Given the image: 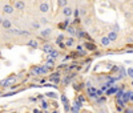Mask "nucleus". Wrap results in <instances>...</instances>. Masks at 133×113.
<instances>
[{"instance_id": "nucleus-22", "label": "nucleus", "mask_w": 133, "mask_h": 113, "mask_svg": "<svg viewBox=\"0 0 133 113\" xmlns=\"http://www.w3.org/2000/svg\"><path fill=\"white\" fill-rule=\"evenodd\" d=\"M79 11H80V12H79V14H80L81 16H85V15H87V11H85L84 8H81V9H79Z\"/></svg>"}, {"instance_id": "nucleus-6", "label": "nucleus", "mask_w": 133, "mask_h": 113, "mask_svg": "<svg viewBox=\"0 0 133 113\" xmlns=\"http://www.w3.org/2000/svg\"><path fill=\"white\" fill-rule=\"evenodd\" d=\"M39 11H40L41 14H47L48 11H49V4H48L47 2L40 3V5H39Z\"/></svg>"}, {"instance_id": "nucleus-20", "label": "nucleus", "mask_w": 133, "mask_h": 113, "mask_svg": "<svg viewBox=\"0 0 133 113\" xmlns=\"http://www.w3.org/2000/svg\"><path fill=\"white\" fill-rule=\"evenodd\" d=\"M47 96H48V97H51V98H56V97H57V95H56V93H53V92L47 93Z\"/></svg>"}, {"instance_id": "nucleus-4", "label": "nucleus", "mask_w": 133, "mask_h": 113, "mask_svg": "<svg viewBox=\"0 0 133 113\" xmlns=\"http://www.w3.org/2000/svg\"><path fill=\"white\" fill-rule=\"evenodd\" d=\"M52 32H53L52 28H44V29L40 32V37H43V39H48V37L52 35Z\"/></svg>"}, {"instance_id": "nucleus-12", "label": "nucleus", "mask_w": 133, "mask_h": 113, "mask_svg": "<svg viewBox=\"0 0 133 113\" xmlns=\"http://www.w3.org/2000/svg\"><path fill=\"white\" fill-rule=\"evenodd\" d=\"M28 45H29V47H32L33 49H36V48L39 47V44H37V40H35V39H31V40L28 41Z\"/></svg>"}, {"instance_id": "nucleus-18", "label": "nucleus", "mask_w": 133, "mask_h": 113, "mask_svg": "<svg viewBox=\"0 0 133 113\" xmlns=\"http://www.w3.org/2000/svg\"><path fill=\"white\" fill-rule=\"evenodd\" d=\"M39 23H40V24H43V25H47V24H48V19H47L45 16H41V17L39 19Z\"/></svg>"}, {"instance_id": "nucleus-30", "label": "nucleus", "mask_w": 133, "mask_h": 113, "mask_svg": "<svg viewBox=\"0 0 133 113\" xmlns=\"http://www.w3.org/2000/svg\"><path fill=\"white\" fill-rule=\"evenodd\" d=\"M3 19H4V17H2V16H0V24H2V21H3Z\"/></svg>"}, {"instance_id": "nucleus-19", "label": "nucleus", "mask_w": 133, "mask_h": 113, "mask_svg": "<svg viewBox=\"0 0 133 113\" xmlns=\"http://www.w3.org/2000/svg\"><path fill=\"white\" fill-rule=\"evenodd\" d=\"M31 25H32V28H35V29H39L41 24L39 23V20H37V21H36V20H33V21L31 23Z\"/></svg>"}, {"instance_id": "nucleus-27", "label": "nucleus", "mask_w": 133, "mask_h": 113, "mask_svg": "<svg viewBox=\"0 0 133 113\" xmlns=\"http://www.w3.org/2000/svg\"><path fill=\"white\" fill-rule=\"evenodd\" d=\"M72 15H75V16L77 17V16H79V9H76V11H75V12L72 14Z\"/></svg>"}, {"instance_id": "nucleus-28", "label": "nucleus", "mask_w": 133, "mask_h": 113, "mask_svg": "<svg viewBox=\"0 0 133 113\" xmlns=\"http://www.w3.org/2000/svg\"><path fill=\"white\" fill-rule=\"evenodd\" d=\"M79 101H80V103H84V101H85V98H84L83 96H80V97H79Z\"/></svg>"}, {"instance_id": "nucleus-3", "label": "nucleus", "mask_w": 133, "mask_h": 113, "mask_svg": "<svg viewBox=\"0 0 133 113\" xmlns=\"http://www.w3.org/2000/svg\"><path fill=\"white\" fill-rule=\"evenodd\" d=\"M3 12H4L5 15H12V14L15 12V8H14L12 4H4V5H3Z\"/></svg>"}, {"instance_id": "nucleus-5", "label": "nucleus", "mask_w": 133, "mask_h": 113, "mask_svg": "<svg viewBox=\"0 0 133 113\" xmlns=\"http://www.w3.org/2000/svg\"><path fill=\"white\" fill-rule=\"evenodd\" d=\"M61 12H63V16H65V17H71L72 16V14H73V9L71 8V7H64V8H61Z\"/></svg>"}, {"instance_id": "nucleus-1", "label": "nucleus", "mask_w": 133, "mask_h": 113, "mask_svg": "<svg viewBox=\"0 0 133 113\" xmlns=\"http://www.w3.org/2000/svg\"><path fill=\"white\" fill-rule=\"evenodd\" d=\"M16 81V76H11V77H7L5 80H2L0 81V87H3V88H5V87H9L12 83H15Z\"/></svg>"}, {"instance_id": "nucleus-13", "label": "nucleus", "mask_w": 133, "mask_h": 113, "mask_svg": "<svg viewBox=\"0 0 133 113\" xmlns=\"http://www.w3.org/2000/svg\"><path fill=\"white\" fill-rule=\"evenodd\" d=\"M52 48H53L52 44H44V45H43V52H44V53H48Z\"/></svg>"}, {"instance_id": "nucleus-10", "label": "nucleus", "mask_w": 133, "mask_h": 113, "mask_svg": "<svg viewBox=\"0 0 133 113\" xmlns=\"http://www.w3.org/2000/svg\"><path fill=\"white\" fill-rule=\"evenodd\" d=\"M65 48H72L73 45H75V37H68L65 40Z\"/></svg>"}, {"instance_id": "nucleus-15", "label": "nucleus", "mask_w": 133, "mask_h": 113, "mask_svg": "<svg viewBox=\"0 0 133 113\" xmlns=\"http://www.w3.org/2000/svg\"><path fill=\"white\" fill-rule=\"evenodd\" d=\"M47 67H48V69H52V68L55 67V59L48 57V60H47Z\"/></svg>"}, {"instance_id": "nucleus-17", "label": "nucleus", "mask_w": 133, "mask_h": 113, "mask_svg": "<svg viewBox=\"0 0 133 113\" xmlns=\"http://www.w3.org/2000/svg\"><path fill=\"white\" fill-rule=\"evenodd\" d=\"M84 47L87 48V49H89V51H95L96 49V47L93 44H91V43H84Z\"/></svg>"}, {"instance_id": "nucleus-2", "label": "nucleus", "mask_w": 133, "mask_h": 113, "mask_svg": "<svg viewBox=\"0 0 133 113\" xmlns=\"http://www.w3.org/2000/svg\"><path fill=\"white\" fill-rule=\"evenodd\" d=\"M14 8H15V11H24V8H25V2H24V0H15Z\"/></svg>"}, {"instance_id": "nucleus-9", "label": "nucleus", "mask_w": 133, "mask_h": 113, "mask_svg": "<svg viewBox=\"0 0 133 113\" xmlns=\"http://www.w3.org/2000/svg\"><path fill=\"white\" fill-rule=\"evenodd\" d=\"M65 31L69 33V36H71V37H75V36H76V28H75L73 24H69L68 27L65 28Z\"/></svg>"}, {"instance_id": "nucleus-21", "label": "nucleus", "mask_w": 133, "mask_h": 113, "mask_svg": "<svg viewBox=\"0 0 133 113\" xmlns=\"http://www.w3.org/2000/svg\"><path fill=\"white\" fill-rule=\"evenodd\" d=\"M127 75H128L129 77H132V76H133V68H128V72H127Z\"/></svg>"}, {"instance_id": "nucleus-23", "label": "nucleus", "mask_w": 133, "mask_h": 113, "mask_svg": "<svg viewBox=\"0 0 133 113\" xmlns=\"http://www.w3.org/2000/svg\"><path fill=\"white\" fill-rule=\"evenodd\" d=\"M61 101H63L64 104H68V98H66L65 96H63V97H61Z\"/></svg>"}, {"instance_id": "nucleus-16", "label": "nucleus", "mask_w": 133, "mask_h": 113, "mask_svg": "<svg viewBox=\"0 0 133 113\" xmlns=\"http://www.w3.org/2000/svg\"><path fill=\"white\" fill-rule=\"evenodd\" d=\"M57 5L59 8H64L68 5V0H57Z\"/></svg>"}, {"instance_id": "nucleus-14", "label": "nucleus", "mask_w": 133, "mask_h": 113, "mask_svg": "<svg viewBox=\"0 0 133 113\" xmlns=\"http://www.w3.org/2000/svg\"><path fill=\"white\" fill-rule=\"evenodd\" d=\"M112 43L109 39H108V36H104V37H101V44L104 45V47H108V45Z\"/></svg>"}, {"instance_id": "nucleus-25", "label": "nucleus", "mask_w": 133, "mask_h": 113, "mask_svg": "<svg viewBox=\"0 0 133 113\" xmlns=\"http://www.w3.org/2000/svg\"><path fill=\"white\" fill-rule=\"evenodd\" d=\"M118 29H120V27H118L117 24H113V31H115V32H118Z\"/></svg>"}, {"instance_id": "nucleus-26", "label": "nucleus", "mask_w": 133, "mask_h": 113, "mask_svg": "<svg viewBox=\"0 0 133 113\" xmlns=\"http://www.w3.org/2000/svg\"><path fill=\"white\" fill-rule=\"evenodd\" d=\"M124 113H133V112H132V108H128V109H124Z\"/></svg>"}, {"instance_id": "nucleus-24", "label": "nucleus", "mask_w": 133, "mask_h": 113, "mask_svg": "<svg viewBox=\"0 0 133 113\" xmlns=\"http://www.w3.org/2000/svg\"><path fill=\"white\" fill-rule=\"evenodd\" d=\"M41 108H43V109H47V108H48V105H47L45 101H43V103H41Z\"/></svg>"}, {"instance_id": "nucleus-7", "label": "nucleus", "mask_w": 133, "mask_h": 113, "mask_svg": "<svg viewBox=\"0 0 133 113\" xmlns=\"http://www.w3.org/2000/svg\"><path fill=\"white\" fill-rule=\"evenodd\" d=\"M59 56H60V51H57V49H53V48H52V49L48 52V57H51V59L56 60Z\"/></svg>"}, {"instance_id": "nucleus-8", "label": "nucleus", "mask_w": 133, "mask_h": 113, "mask_svg": "<svg viewBox=\"0 0 133 113\" xmlns=\"http://www.w3.org/2000/svg\"><path fill=\"white\" fill-rule=\"evenodd\" d=\"M2 25L4 29H9V28H12V21H11L9 19H3V21H2Z\"/></svg>"}, {"instance_id": "nucleus-11", "label": "nucleus", "mask_w": 133, "mask_h": 113, "mask_svg": "<svg viewBox=\"0 0 133 113\" xmlns=\"http://www.w3.org/2000/svg\"><path fill=\"white\" fill-rule=\"evenodd\" d=\"M117 37H118V33L115 32V31H110V32L108 33V39H109L110 41H116Z\"/></svg>"}, {"instance_id": "nucleus-31", "label": "nucleus", "mask_w": 133, "mask_h": 113, "mask_svg": "<svg viewBox=\"0 0 133 113\" xmlns=\"http://www.w3.org/2000/svg\"><path fill=\"white\" fill-rule=\"evenodd\" d=\"M52 113H59V112H57V110H55V112H52Z\"/></svg>"}, {"instance_id": "nucleus-29", "label": "nucleus", "mask_w": 133, "mask_h": 113, "mask_svg": "<svg viewBox=\"0 0 133 113\" xmlns=\"http://www.w3.org/2000/svg\"><path fill=\"white\" fill-rule=\"evenodd\" d=\"M73 88H75V89H76V90H79V89H80V87H79V85H76V84H75V85H73Z\"/></svg>"}]
</instances>
